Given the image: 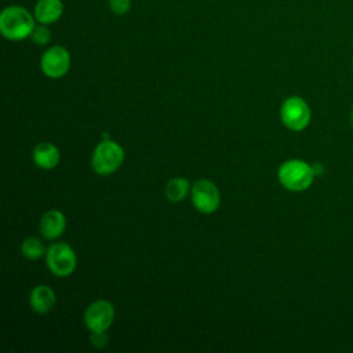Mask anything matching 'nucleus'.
<instances>
[{"mask_svg": "<svg viewBox=\"0 0 353 353\" xmlns=\"http://www.w3.org/2000/svg\"><path fill=\"white\" fill-rule=\"evenodd\" d=\"M46 262L52 274L58 277H68L76 269L77 256L69 244L54 243L47 248Z\"/></svg>", "mask_w": 353, "mask_h": 353, "instance_id": "obj_4", "label": "nucleus"}, {"mask_svg": "<svg viewBox=\"0 0 353 353\" xmlns=\"http://www.w3.org/2000/svg\"><path fill=\"white\" fill-rule=\"evenodd\" d=\"M91 342L97 347H103L106 345V342H108L106 332L105 331H102V332H92L91 334Z\"/></svg>", "mask_w": 353, "mask_h": 353, "instance_id": "obj_17", "label": "nucleus"}, {"mask_svg": "<svg viewBox=\"0 0 353 353\" xmlns=\"http://www.w3.org/2000/svg\"><path fill=\"white\" fill-rule=\"evenodd\" d=\"M34 15L25 7L11 4L3 8L0 14V32L11 41H21L30 37L36 26Z\"/></svg>", "mask_w": 353, "mask_h": 353, "instance_id": "obj_1", "label": "nucleus"}, {"mask_svg": "<svg viewBox=\"0 0 353 353\" xmlns=\"http://www.w3.org/2000/svg\"><path fill=\"white\" fill-rule=\"evenodd\" d=\"M66 228L65 215L59 210H48L40 219V233L47 240L58 239Z\"/></svg>", "mask_w": 353, "mask_h": 353, "instance_id": "obj_9", "label": "nucleus"}, {"mask_svg": "<svg viewBox=\"0 0 353 353\" xmlns=\"http://www.w3.org/2000/svg\"><path fill=\"white\" fill-rule=\"evenodd\" d=\"M63 14L62 0H37L33 8V15L37 23L51 25L61 19Z\"/></svg>", "mask_w": 353, "mask_h": 353, "instance_id": "obj_10", "label": "nucleus"}, {"mask_svg": "<svg viewBox=\"0 0 353 353\" xmlns=\"http://www.w3.org/2000/svg\"><path fill=\"white\" fill-rule=\"evenodd\" d=\"M283 124L291 131H302L310 123V108L301 97H288L280 108Z\"/></svg>", "mask_w": 353, "mask_h": 353, "instance_id": "obj_5", "label": "nucleus"}, {"mask_svg": "<svg viewBox=\"0 0 353 353\" xmlns=\"http://www.w3.org/2000/svg\"><path fill=\"white\" fill-rule=\"evenodd\" d=\"M350 120H352V124H353V110H352V114H350Z\"/></svg>", "mask_w": 353, "mask_h": 353, "instance_id": "obj_18", "label": "nucleus"}, {"mask_svg": "<svg viewBox=\"0 0 353 353\" xmlns=\"http://www.w3.org/2000/svg\"><path fill=\"white\" fill-rule=\"evenodd\" d=\"M277 176L280 183L287 190L303 192L312 185L316 174L313 167L309 165L306 161L292 159V160L284 161L279 167Z\"/></svg>", "mask_w": 353, "mask_h": 353, "instance_id": "obj_2", "label": "nucleus"}, {"mask_svg": "<svg viewBox=\"0 0 353 353\" xmlns=\"http://www.w3.org/2000/svg\"><path fill=\"white\" fill-rule=\"evenodd\" d=\"M192 203L199 212L212 214L221 204V193L216 185L208 179L196 181L190 189Z\"/></svg>", "mask_w": 353, "mask_h": 353, "instance_id": "obj_7", "label": "nucleus"}, {"mask_svg": "<svg viewBox=\"0 0 353 353\" xmlns=\"http://www.w3.org/2000/svg\"><path fill=\"white\" fill-rule=\"evenodd\" d=\"M124 161V149L116 142L105 139L99 142L91 157V164L98 175H109L120 168Z\"/></svg>", "mask_w": 353, "mask_h": 353, "instance_id": "obj_3", "label": "nucleus"}, {"mask_svg": "<svg viewBox=\"0 0 353 353\" xmlns=\"http://www.w3.org/2000/svg\"><path fill=\"white\" fill-rule=\"evenodd\" d=\"M40 69L50 79H61L70 69V54L59 44L47 48L40 58Z\"/></svg>", "mask_w": 353, "mask_h": 353, "instance_id": "obj_6", "label": "nucleus"}, {"mask_svg": "<svg viewBox=\"0 0 353 353\" xmlns=\"http://www.w3.org/2000/svg\"><path fill=\"white\" fill-rule=\"evenodd\" d=\"M21 251H22V255L25 258L30 259V261L40 259L47 252L46 248H44V244L37 237H28V239H25L22 245H21Z\"/></svg>", "mask_w": 353, "mask_h": 353, "instance_id": "obj_14", "label": "nucleus"}, {"mask_svg": "<svg viewBox=\"0 0 353 353\" xmlns=\"http://www.w3.org/2000/svg\"><path fill=\"white\" fill-rule=\"evenodd\" d=\"M30 40L36 46H46V44H48L50 40H51V30H50L48 25H44V23L36 25L34 29L30 33Z\"/></svg>", "mask_w": 353, "mask_h": 353, "instance_id": "obj_15", "label": "nucleus"}, {"mask_svg": "<svg viewBox=\"0 0 353 353\" xmlns=\"http://www.w3.org/2000/svg\"><path fill=\"white\" fill-rule=\"evenodd\" d=\"M190 189L192 188H190L189 181L186 178L178 176V178H172L167 182L165 189H164V194H165L168 201L179 203L188 196Z\"/></svg>", "mask_w": 353, "mask_h": 353, "instance_id": "obj_13", "label": "nucleus"}, {"mask_svg": "<svg viewBox=\"0 0 353 353\" xmlns=\"http://www.w3.org/2000/svg\"><path fill=\"white\" fill-rule=\"evenodd\" d=\"M109 10L116 15H125L131 10V0H108Z\"/></svg>", "mask_w": 353, "mask_h": 353, "instance_id": "obj_16", "label": "nucleus"}, {"mask_svg": "<svg viewBox=\"0 0 353 353\" xmlns=\"http://www.w3.org/2000/svg\"><path fill=\"white\" fill-rule=\"evenodd\" d=\"M114 320V307L109 301L92 302L84 312V324L91 332L106 331Z\"/></svg>", "mask_w": 353, "mask_h": 353, "instance_id": "obj_8", "label": "nucleus"}, {"mask_svg": "<svg viewBox=\"0 0 353 353\" xmlns=\"http://www.w3.org/2000/svg\"><path fill=\"white\" fill-rule=\"evenodd\" d=\"M34 164L41 170H52L59 163V150L55 145L50 142H41L39 143L32 153Z\"/></svg>", "mask_w": 353, "mask_h": 353, "instance_id": "obj_12", "label": "nucleus"}, {"mask_svg": "<svg viewBox=\"0 0 353 353\" xmlns=\"http://www.w3.org/2000/svg\"><path fill=\"white\" fill-rule=\"evenodd\" d=\"M55 302H57V296L54 290L44 284L36 285L29 295L30 307L33 309V312L40 314L51 312L52 307L55 306Z\"/></svg>", "mask_w": 353, "mask_h": 353, "instance_id": "obj_11", "label": "nucleus"}]
</instances>
